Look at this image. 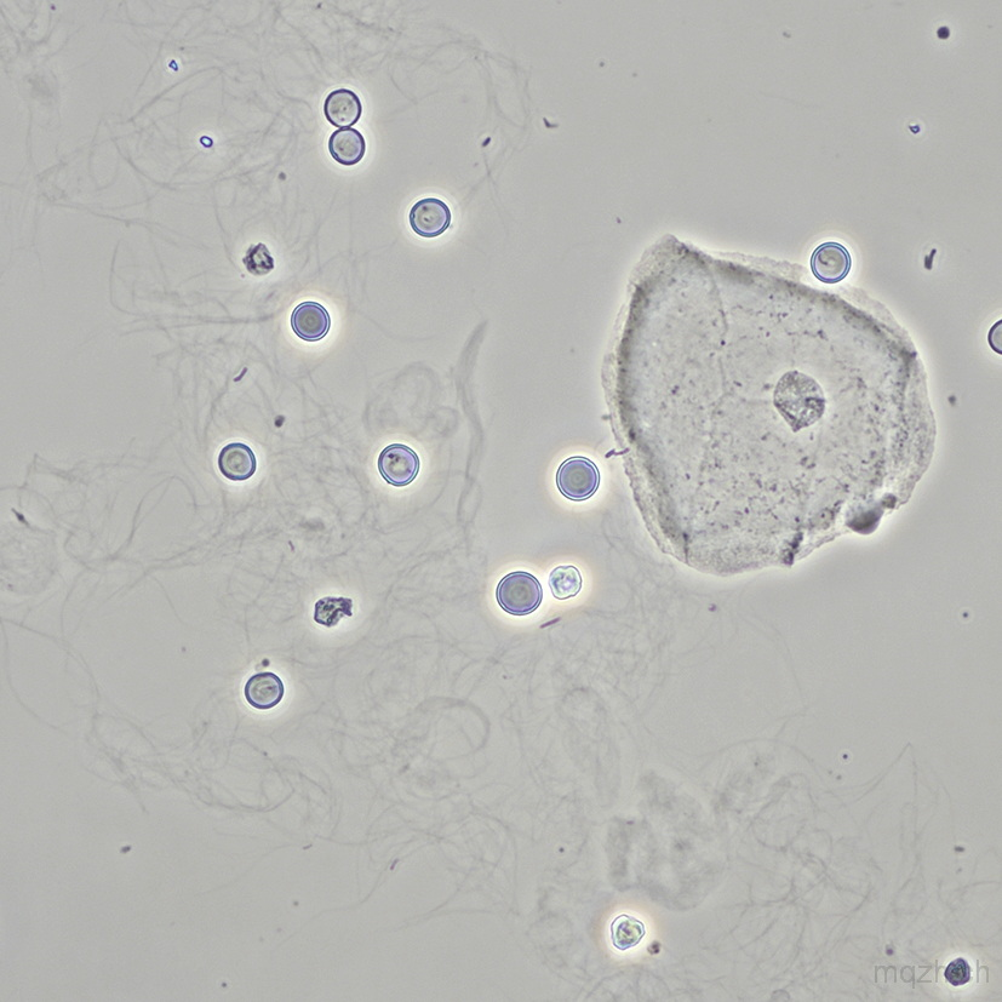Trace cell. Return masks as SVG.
I'll list each match as a JSON object with an SVG mask.
<instances>
[{
  "mask_svg": "<svg viewBox=\"0 0 1002 1002\" xmlns=\"http://www.w3.org/2000/svg\"><path fill=\"white\" fill-rule=\"evenodd\" d=\"M775 405L783 419L798 432L821 419L826 399L815 380L794 371L788 372L778 383Z\"/></svg>",
  "mask_w": 1002,
  "mask_h": 1002,
  "instance_id": "cell-1",
  "label": "cell"
},
{
  "mask_svg": "<svg viewBox=\"0 0 1002 1002\" xmlns=\"http://www.w3.org/2000/svg\"><path fill=\"white\" fill-rule=\"evenodd\" d=\"M496 599L503 611L512 616H528L540 608L543 591L540 581L525 571L511 572L496 588Z\"/></svg>",
  "mask_w": 1002,
  "mask_h": 1002,
  "instance_id": "cell-2",
  "label": "cell"
},
{
  "mask_svg": "<svg viewBox=\"0 0 1002 1002\" xmlns=\"http://www.w3.org/2000/svg\"><path fill=\"white\" fill-rule=\"evenodd\" d=\"M557 486L560 494L568 500L587 501L599 490V468L587 457H570L558 469Z\"/></svg>",
  "mask_w": 1002,
  "mask_h": 1002,
  "instance_id": "cell-3",
  "label": "cell"
},
{
  "mask_svg": "<svg viewBox=\"0 0 1002 1002\" xmlns=\"http://www.w3.org/2000/svg\"><path fill=\"white\" fill-rule=\"evenodd\" d=\"M377 467L386 483L395 488H405L419 477L421 460L410 446L392 444L382 450Z\"/></svg>",
  "mask_w": 1002,
  "mask_h": 1002,
  "instance_id": "cell-4",
  "label": "cell"
},
{
  "mask_svg": "<svg viewBox=\"0 0 1002 1002\" xmlns=\"http://www.w3.org/2000/svg\"><path fill=\"white\" fill-rule=\"evenodd\" d=\"M452 215L448 204L438 198H425L412 206L409 222L417 236L432 239L448 231Z\"/></svg>",
  "mask_w": 1002,
  "mask_h": 1002,
  "instance_id": "cell-5",
  "label": "cell"
},
{
  "mask_svg": "<svg viewBox=\"0 0 1002 1002\" xmlns=\"http://www.w3.org/2000/svg\"><path fill=\"white\" fill-rule=\"evenodd\" d=\"M852 259L844 245L824 243L813 251L811 269L813 276L828 285L838 284L849 276Z\"/></svg>",
  "mask_w": 1002,
  "mask_h": 1002,
  "instance_id": "cell-6",
  "label": "cell"
},
{
  "mask_svg": "<svg viewBox=\"0 0 1002 1002\" xmlns=\"http://www.w3.org/2000/svg\"><path fill=\"white\" fill-rule=\"evenodd\" d=\"M291 329L299 339L314 343L325 339L331 329V317L323 305L306 301L294 309L290 319Z\"/></svg>",
  "mask_w": 1002,
  "mask_h": 1002,
  "instance_id": "cell-7",
  "label": "cell"
},
{
  "mask_svg": "<svg viewBox=\"0 0 1002 1002\" xmlns=\"http://www.w3.org/2000/svg\"><path fill=\"white\" fill-rule=\"evenodd\" d=\"M285 686L283 680L272 672L253 675L244 686L246 702L257 711H269L283 701Z\"/></svg>",
  "mask_w": 1002,
  "mask_h": 1002,
  "instance_id": "cell-8",
  "label": "cell"
},
{
  "mask_svg": "<svg viewBox=\"0 0 1002 1002\" xmlns=\"http://www.w3.org/2000/svg\"><path fill=\"white\" fill-rule=\"evenodd\" d=\"M217 466L223 477L231 482H246L256 473V455L244 443H231L220 451Z\"/></svg>",
  "mask_w": 1002,
  "mask_h": 1002,
  "instance_id": "cell-9",
  "label": "cell"
},
{
  "mask_svg": "<svg viewBox=\"0 0 1002 1002\" xmlns=\"http://www.w3.org/2000/svg\"><path fill=\"white\" fill-rule=\"evenodd\" d=\"M324 114L332 127L348 128L359 122L363 105L359 96L349 89L332 91L324 102Z\"/></svg>",
  "mask_w": 1002,
  "mask_h": 1002,
  "instance_id": "cell-10",
  "label": "cell"
},
{
  "mask_svg": "<svg viewBox=\"0 0 1002 1002\" xmlns=\"http://www.w3.org/2000/svg\"><path fill=\"white\" fill-rule=\"evenodd\" d=\"M329 152L336 163L353 166L362 162L366 153L363 134L356 129H341L330 136Z\"/></svg>",
  "mask_w": 1002,
  "mask_h": 1002,
  "instance_id": "cell-11",
  "label": "cell"
},
{
  "mask_svg": "<svg viewBox=\"0 0 1002 1002\" xmlns=\"http://www.w3.org/2000/svg\"><path fill=\"white\" fill-rule=\"evenodd\" d=\"M610 935L612 946L618 952H628L643 942L646 936V925L637 916L621 914L612 920Z\"/></svg>",
  "mask_w": 1002,
  "mask_h": 1002,
  "instance_id": "cell-12",
  "label": "cell"
},
{
  "mask_svg": "<svg viewBox=\"0 0 1002 1002\" xmlns=\"http://www.w3.org/2000/svg\"><path fill=\"white\" fill-rule=\"evenodd\" d=\"M548 584L555 599L568 600L581 593L583 578L576 566L561 565L552 570Z\"/></svg>",
  "mask_w": 1002,
  "mask_h": 1002,
  "instance_id": "cell-13",
  "label": "cell"
},
{
  "mask_svg": "<svg viewBox=\"0 0 1002 1002\" xmlns=\"http://www.w3.org/2000/svg\"><path fill=\"white\" fill-rule=\"evenodd\" d=\"M353 616V600L349 598L326 597L314 605V622L326 628H334L342 618Z\"/></svg>",
  "mask_w": 1002,
  "mask_h": 1002,
  "instance_id": "cell-14",
  "label": "cell"
},
{
  "mask_svg": "<svg viewBox=\"0 0 1002 1002\" xmlns=\"http://www.w3.org/2000/svg\"><path fill=\"white\" fill-rule=\"evenodd\" d=\"M246 271L255 277L267 276L276 267L271 251L265 244L250 246L243 259Z\"/></svg>",
  "mask_w": 1002,
  "mask_h": 1002,
  "instance_id": "cell-15",
  "label": "cell"
},
{
  "mask_svg": "<svg viewBox=\"0 0 1002 1002\" xmlns=\"http://www.w3.org/2000/svg\"><path fill=\"white\" fill-rule=\"evenodd\" d=\"M944 976L953 987H963L971 981V967L965 959L958 958L948 965Z\"/></svg>",
  "mask_w": 1002,
  "mask_h": 1002,
  "instance_id": "cell-16",
  "label": "cell"
}]
</instances>
